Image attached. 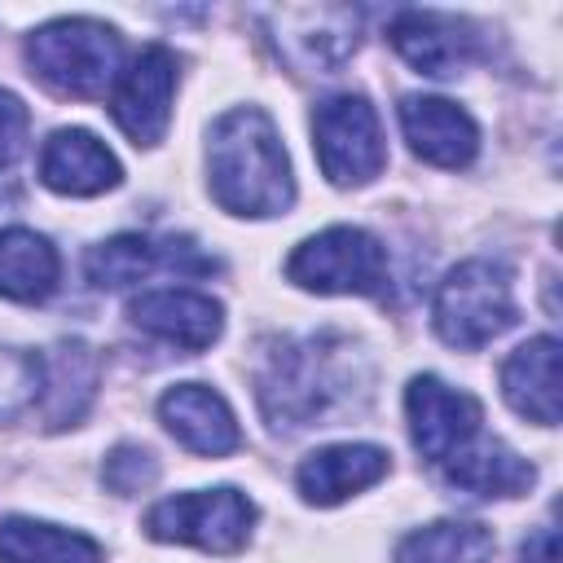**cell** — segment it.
Returning <instances> with one entry per match:
<instances>
[{
  "mask_svg": "<svg viewBox=\"0 0 563 563\" xmlns=\"http://www.w3.org/2000/svg\"><path fill=\"white\" fill-rule=\"evenodd\" d=\"M277 18V40L286 35V48L299 40L303 53L295 57L299 66L330 70L356 48V13L347 9H282Z\"/></svg>",
  "mask_w": 563,
  "mask_h": 563,
  "instance_id": "d6986e66",
  "label": "cell"
},
{
  "mask_svg": "<svg viewBox=\"0 0 563 563\" xmlns=\"http://www.w3.org/2000/svg\"><path fill=\"white\" fill-rule=\"evenodd\" d=\"M255 523V506L238 488H198L158 501L145 515V532L154 541L198 545L207 554H233L246 545Z\"/></svg>",
  "mask_w": 563,
  "mask_h": 563,
  "instance_id": "8992f818",
  "label": "cell"
},
{
  "mask_svg": "<svg viewBox=\"0 0 563 563\" xmlns=\"http://www.w3.org/2000/svg\"><path fill=\"white\" fill-rule=\"evenodd\" d=\"M497 537L479 519H440L396 545V563H488Z\"/></svg>",
  "mask_w": 563,
  "mask_h": 563,
  "instance_id": "44dd1931",
  "label": "cell"
},
{
  "mask_svg": "<svg viewBox=\"0 0 563 563\" xmlns=\"http://www.w3.org/2000/svg\"><path fill=\"white\" fill-rule=\"evenodd\" d=\"M0 563H101V545L84 532L13 515L0 523Z\"/></svg>",
  "mask_w": 563,
  "mask_h": 563,
  "instance_id": "ffe728a7",
  "label": "cell"
},
{
  "mask_svg": "<svg viewBox=\"0 0 563 563\" xmlns=\"http://www.w3.org/2000/svg\"><path fill=\"white\" fill-rule=\"evenodd\" d=\"M286 277L317 295H383L387 290V251L374 233L334 224L295 246Z\"/></svg>",
  "mask_w": 563,
  "mask_h": 563,
  "instance_id": "277c9868",
  "label": "cell"
},
{
  "mask_svg": "<svg viewBox=\"0 0 563 563\" xmlns=\"http://www.w3.org/2000/svg\"><path fill=\"white\" fill-rule=\"evenodd\" d=\"M207 172L216 202L233 216H282L295 202L290 158L260 106H238L211 123Z\"/></svg>",
  "mask_w": 563,
  "mask_h": 563,
  "instance_id": "6da1fadb",
  "label": "cell"
},
{
  "mask_svg": "<svg viewBox=\"0 0 563 563\" xmlns=\"http://www.w3.org/2000/svg\"><path fill=\"white\" fill-rule=\"evenodd\" d=\"M444 475H449V484H457L475 497H519L537 479L532 462L519 457L510 444H501L493 435H475L457 453H449Z\"/></svg>",
  "mask_w": 563,
  "mask_h": 563,
  "instance_id": "e0dca14e",
  "label": "cell"
},
{
  "mask_svg": "<svg viewBox=\"0 0 563 563\" xmlns=\"http://www.w3.org/2000/svg\"><path fill=\"white\" fill-rule=\"evenodd\" d=\"M523 563H559V532H554V523L537 528L523 541Z\"/></svg>",
  "mask_w": 563,
  "mask_h": 563,
  "instance_id": "d4e9b609",
  "label": "cell"
},
{
  "mask_svg": "<svg viewBox=\"0 0 563 563\" xmlns=\"http://www.w3.org/2000/svg\"><path fill=\"white\" fill-rule=\"evenodd\" d=\"M176 57L163 44H145L110 84V114L132 145H158L172 123Z\"/></svg>",
  "mask_w": 563,
  "mask_h": 563,
  "instance_id": "52a82bcc",
  "label": "cell"
},
{
  "mask_svg": "<svg viewBox=\"0 0 563 563\" xmlns=\"http://www.w3.org/2000/svg\"><path fill=\"white\" fill-rule=\"evenodd\" d=\"M158 264H185L189 273H207L216 268V260L207 255H194L189 242H150L141 233H119V238H106L101 246L88 251V282L106 286V290H119V286H136L145 282Z\"/></svg>",
  "mask_w": 563,
  "mask_h": 563,
  "instance_id": "9a60e30c",
  "label": "cell"
},
{
  "mask_svg": "<svg viewBox=\"0 0 563 563\" xmlns=\"http://www.w3.org/2000/svg\"><path fill=\"white\" fill-rule=\"evenodd\" d=\"M387 475V453L378 444H330L299 462L295 484L308 506H339L352 493L378 484Z\"/></svg>",
  "mask_w": 563,
  "mask_h": 563,
  "instance_id": "5bb4252c",
  "label": "cell"
},
{
  "mask_svg": "<svg viewBox=\"0 0 563 563\" xmlns=\"http://www.w3.org/2000/svg\"><path fill=\"white\" fill-rule=\"evenodd\" d=\"M391 44L396 53L431 75V79H449L457 70H466V62L475 57V35L466 22L449 18V13H422V9H409V13H396L391 22Z\"/></svg>",
  "mask_w": 563,
  "mask_h": 563,
  "instance_id": "4fadbf2b",
  "label": "cell"
},
{
  "mask_svg": "<svg viewBox=\"0 0 563 563\" xmlns=\"http://www.w3.org/2000/svg\"><path fill=\"white\" fill-rule=\"evenodd\" d=\"M31 75L62 97H106L123 70L119 31L97 18H57L26 35Z\"/></svg>",
  "mask_w": 563,
  "mask_h": 563,
  "instance_id": "7a4b0ae2",
  "label": "cell"
},
{
  "mask_svg": "<svg viewBox=\"0 0 563 563\" xmlns=\"http://www.w3.org/2000/svg\"><path fill=\"white\" fill-rule=\"evenodd\" d=\"M431 321L449 347L475 352V347L493 343L501 330L515 325V295H510L506 268H497L488 260L457 264L435 290Z\"/></svg>",
  "mask_w": 563,
  "mask_h": 563,
  "instance_id": "3957f363",
  "label": "cell"
},
{
  "mask_svg": "<svg viewBox=\"0 0 563 563\" xmlns=\"http://www.w3.org/2000/svg\"><path fill=\"white\" fill-rule=\"evenodd\" d=\"M44 391V361L22 347H0V418L22 413Z\"/></svg>",
  "mask_w": 563,
  "mask_h": 563,
  "instance_id": "7402d4cb",
  "label": "cell"
},
{
  "mask_svg": "<svg viewBox=\"0 0 563 563\" xmlns=\"http://www.w3.org/2000/svg\"><path fill=\"white\" fill-rule=\"evenodd\" d=\"M400 128L418 158L435 167H466L479 150L475 119L444 97H405L400 101Z\"/></svg>",
  "mask_w": 563,
  "mask_h": 563,
  "instance_id": "7c38bea8",
  "label": "cell"
},
{
  "mask_svg": "<svg viewBox=\"0 0 563 563\" xmlns=\"http://www.w3.org/2000/svg\"><path fill=\"white\" fill-rule=\"evenodd\" d=\"M312 145L330 185H369L387 167L378 114L365 97L339 92L312 110Z\"/></svg>",
  "mask_w": 563,
  "mask_h": 563,
  "instance_id": "5b68a950",
  "label": "cell"
},
{
  "mask_svg": "<svg viewBox=\"0 0 563 563\" xmlns=\"http://www.w3.org/2000/svg\"><path fill=\"white\" fill-rule=\"evenodd\" d=\"M106 484L114 488V493H141L145 484H154V475H158V462H154V453L150 449H136V444H123V449H114L110 453V462H106Z\"/></svg>",
  "mask_w": 563,
  "mask_h": 563,
  "instance_id": "603a6c76",
  "label": "cell"
},
{
  "mask_svg": "<svg viewBox=\"0 0 563 563\" xmlns=\"http://www.w3.org/2000/svg\"><path fill=\"white\" fill-rule=\"evenodd\" d=\"M501 391L519 418L554 427L559 422V339L537 334L519 343L501 365Z\"/></svg>",
  "mask_w": 563,
  "mask_h": 563,
  "instance_id": "2e32d148",
  "label": "cell"
},
{
  "mask_svg": "<svg viewBox=\"0 0 563 563\" xmlns=\"http://www.w3.org/2000/svg\"><path fill=\"white\" fill-rule=\"evenodd\" d=\"M40 180L53 194L92 198L114 189L123 180V167L88 128H57L40 150Z\"/></svg>",
  "mask_w": 563,
  "mask_h": 563,
  "instance_id": "8fae6325",
  "label": "cell"
},
{
  "mask_svg": "<svg viewBox=\"0 0 563 563\" xmlns=\"http://www.w3.org/2000/svg\"><path fill=\"white\" fill-rule=\"evenodd\" d=\"M26 128H31L26 106L13 92L0 88V167H9L26 150Z\"/></svg>",
  "mask_w": 563,
  "mask_h": 563,
  "instance_id": "cb8c5ba5",
  "label": "cell"
},
{
  "mask_svg": "<svg viewBox=\"0 0 563 563\" xmlns=\"http://www.w3.org/2000/svg\"><path fill=\"white\" fill-rule=\"evenodd\" d=\"M158 418L176 435V444H185L198 457H224L242 444V431H238V418H233L229 400L220 391H211L207 383L167 387L163 400H158Z\"/></svg>",
  "mask_w": 563,
  "mask_h": 563,
  "instance_id": "9c48e42d",
  "label": "cell"
},
{
  "mask_svg": "<svg viewBox=\"0 0 563 563\" xmlns=\"http://www.w3.org/2000/svg\"><path fill=\"white\" fill-rule=\"evenodd\" d=\"M405 418L413 449L431 462H444L449 453H457L466 440L479 435V400L462 387H449L435 374H418L405 387Z\"/></svg>",
  "mask_w": 563,
  "mask_h": 563,
  "instance_id": "ba28073f",
  "label": "cell"
},
{
  "mask_svg": "<svg viewBox=\"0 0 563 563\" xmlns=\"http://www.w3.org/2000/svg\"><path fill=\"white\" fill-rule=\"evenodd\" d=\"M128 317L136 330L154 334V339H167L185 352H202L220 339L224 330V308L211 299V295H198V290H180V286H167V290H145L128 303Z\"/></svg>",
  "mask_w": 563,
  "mask_h": 563,
  "instance_id": "30bf717a",
  "label": "cell"
},
{
  "mask_svg": "<svg viewBox=\"0 0 563 563\" xmlns=\"http://www.w3.org/2000/svg\"><path fill=\"white\" fill-rule=\"evenodd\" d=\"M62 260L44 233L0 229V295L18 303H40L57 290Z\"/></svg>",
  "mask_w": 563,
  "mask_h": 563,
  "instance_id": "ac0fdd59",
  "label": "cell"
}]
</instances>
